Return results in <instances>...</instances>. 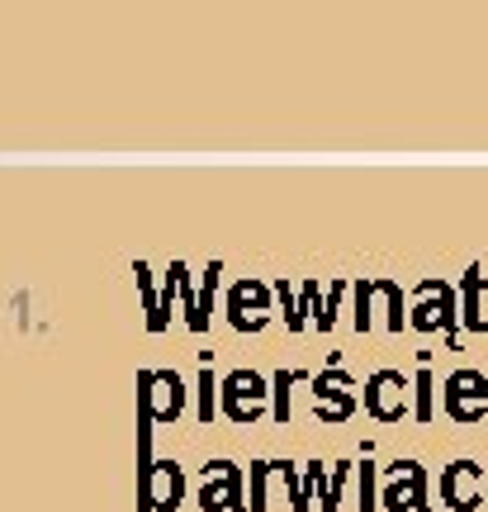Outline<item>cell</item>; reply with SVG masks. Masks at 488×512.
<instances>
[{
  "mask_svg": "<svg viewBox=\"0 0 488 512\" xmlns=\"http://www.w3.org/2000/svg\"><path fill=\"white\" fill-rule=\"evenodd\" d=\"M441 408L451 422H479L488 413V375L479 370H455L441 384Z\"/></svg>",
  "mask_w": 488,
  "mask_h": 512,
  "instance_id": "obj_1",
  "label": "cell"
},
{
  "mask_svg": "<svg viewBox=\"0 0 488 512\" xmlns=\"http://www.w3.org/2000/svg\"><path fill=\"white\" fill-rule=\"evenodd\" d=\"M417 332H455V290L451 285H441V280H422V290H417V309L408 318Z\"/></svg>",
  "mask_w": 488,
  "mask_h": 512,
  "instance_id": "obj_2",
  "label": "cell"
},
{
  "mask_svg": "<svg viewBox=\"0 0 488 512\" xmlns=\"http://www.w3.org/2000/svg\"><path fill=\"white\" fill-rule=\"evenodd\" d=\"M484 498V470L474 460H455L441 470V503L455 512H474Z\"/></svg>",
  "mask_w": 488,
  "mask_h": 512,
  "instance_id": "obj_3",
  "label": "cell"
},
{
  "mask_svg": "<svg viewBox=\"0 0 488 512\" xmlns=\"http://www.w3.org/2000/svg\"><path fill=\"white\" fill-rule=\"evenodd\" d=\"M408 389L413 384L403 380L398 370H380V375H370V384H365V408L380 422H398L408 413Z\"/></svg>",
  "mask_w": 488,
  "mask_h": 512,
  "instance_id": "obj_4",
  "label": "cell"
},
{
  "mask_svg": "<svg viewBox=\"0 0 488 512\" xmlns=\"http://www.w3.org/2000/svg\"><path fill=\"white\" fill-rule=\"evenodd\" d=\"M427 498V475L417 460H398L394 475H389V489H384L380 508H394V512H417Z\"/></svg>",
  "mask_w": 488,
  "mask_h": 512,
  "instance_id": "obj_5",
  "label": "cell"
},
{
  "mask_svg": "<svg viewBox=\"0 0 488 512\" xmlns=\"http://www.w3.org/2000/svg\"><path fill=\"white\" fill-rule=\"evenodd\" d=\"M218 479H223V484H209V489H204V508L214 512V508H237L233 498H237V475L233 470H228V465H223V460H218Z\"/></svg>",
  "mask_w": 488,
  "mask_h": 512,
  "instance_id": "obj_6",
  "label": "cell"
},
{
  "mask_svg": "<svg viewBox=\"0 0 488 512\" xmlns=\"http://www.w3.org/2000/svg\"><path fill=\"white\" fill-rule=\"evenodd\" d=\"M479 285H484V275H479V266H470V271H465V328L470 332L488 328L484 318H479Z\"/></svg>",
  "mask_w": 488,
  "mask_h": 512,
  "instance_id": "obj_7",
  "label": "cell"
},
{
  "mask_svg": "<svg viewBox=\"0 0 488 512\" xmlns=\"http://www.w3.org/2000/svg\"><path fill=\"white\" fill-rule=\"evenodd\" d=\"M432 389H436V384H432V375H427V370H422V375H417V384H413V418L417 422H427V418H432Z\"/></svg>",
  "mask_w": 488,
  "mask_h": 512,
  "instance_id": "obj_8",
  "label": "cell"
},
{
  "mask_svg": "<svg viewBox=\"0 0 488 512\" xmlns=\"http://www.w3.org/2000/svg\"><path fill=\"white\" fill-rule=\"evenodd\" d=\"M361 508H380L375 503V470L365 465V475H361Z\"/></svg>",
  "mask_w": 488,
  "mask_h": 512,
  "instance_id": "obj_9",
  "label": "cell"
}]
</instances>
